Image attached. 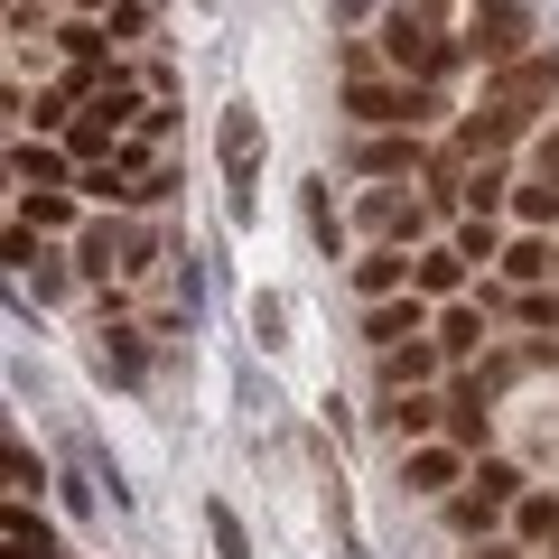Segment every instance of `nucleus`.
Segmentation results:
<instances>
[{"label": "nucleus", "instance_id": "20e7f679", "mask_svg": "<svg viewBox=\"0 0 559 559\" xmlns=\"http://www.w3.org/2000/svg\"><path fill=\"white\" fill-rule=\"evenodd\" d=\"M476 47L513 66V47H522V0H476Z\"/></svg>", "mask_w": 559, "mask_h": 559}, {"label": "nucleus", "instance_id": "7ed1b4c3", "mask_svg": "<svg viewBox=\"0 0 559 559\" xmlns=\"http://www.w3.org/2000/svg\"><path fill=\"white\" fill-rule=\"evenodd\" d=\"M382 38H392L401 66H448V47L429 38V10H392V28H382Z\"/></svg>", "mask_w": 559, "mask_h": 559}, {"label": "nucleus", "instance_id": "f03ea898", "mask_svg": "<svg viewBox=\"0 0 559 559\" xmlns=\"http://www.w3.org/2000/svg\"><path fill=\"white\" fill-rule=\"evenodd\" d=\"M429 94L419 84H355V121H419Z\"/></svg>", "mask_w": 559, "mask_h": 559}, {"label": "nucleus", "instance_id": "dca6fc26", "mask_svg": "<svg viewBox=\"0 0 559 559\" xmlns=\"http://www.w3.org/2000/svg\"><path fill=\"white\" fill-rule=\"evenodd\" d=\"M503 271H513V280H540V271H550V252H540V242H513V252H503Z\"/></svg>", "mask_w": 559, "mask_h": 559}, {"label": "nucleus", "instance_id": "a211bd4d", "mask_svg": "<svg viewBox=\"0 0 559 559\" xmlns=\"http://www.w3.org/2000/svg\"><path fill=\"white\" fill-rule=\"evenodd\" d=\"M540 178H559V131H550V140H540Z\"/></svg>", "mask_w": 559, "mask_h": 559}, {"label": "nucleus", "instance_id": "6e6552de", "mask_svg": "<svg viewBox=\"0 0 559 559\" xmlns=\"http://www.w3.org/2000/svg\"><path fill=\"white\" fill-rule=\"evenodd\" d=\"M224 168H234V178H252V150H261V131H252V112H224Z\"/></svg>", "mask_w": 559, "mask_h": 559}, {"label": "nucleus", "instance_id": "f257e3e1", "mask_svg": "<svg viewBox=\"0 0 559 559\" xmlns=\"http://www.w3.org/2000/svg\"><path fill=\"white\" fill-rule=\"evenodd\" d=\"M540 94H559V57H513V66L495 75V94H485V112L466 121V150H503V140L532 121Z\"/></svg>", "mask_w": 559, "mask_h": 559}, {"label": "nucleus", "instance_id": "f3484780", "mask_svg": "<svg viewBox=\"0 0 559 559\" xmlns=\"http://www.w3.org/2000/svg\"><path fill=\"white\" fill-rule=\"evenodd\" d=\"M522 215H532V224H550V215H559V178H550V187H522Z\"/></svg>", "mask_w": 559, "mask_h": 559}, {"label": "nucleus", "instance_id": "9d476101", "mask_svg": "<svg viewBox=\"0 0 559 559\" xmlns=\"http://www.w3.org/2000/svg\"><path fill=\"white\" fill-rule=\"evenodd\" d=\"M457 271H466V252H429V261H419V289H429V299H448V289H457Z\"/></svg>", "mask_w": 559, "mask_h": 559}, {"label": "nucleus", "instance_id": "2eb2a0df", "mask_svg": "<svg viewBox=\"0 0 559 559\" xmlns=\"http://www.w3.org/2000/svg\"><path fill=\"white\" fill-rule=\"evenodd\" d=\"M411 159H419L411 140H373V150H364V168H382V178H392V168H411Z\"/></svg>", "mask_w": 559, "mask_h": 559}, {"label": "nucleus", "instance_id": "1a4fd4ad", "mask_svg": "<svg viewBox=\"0 0 559 559\" xmlns=\"http://www.w3.org/2000/svg\"><path fill=\"white\" fill-rule=\"evenodd\" d=\"M382 373H392V382H429V373H439V355H429V345H392Z\"/></svg>", "mask_w": 559, "mask_h": 559}, {"label": "nucleus", "instance_id": "9b49d317", "mask_svg": "<svg viewBox=\"0 0 559 559\" xmlns=\"http://www.w3.org/2000/svg\"><path fill=\"white\" fill-rule=\"evenodd\" d=\"M355 280H364V299H392V289H401V252H373Z\"/></svg>", "mask_w": 559, "mask_h": 559}, {"label": "nucleus", "instance_id": "6ab92c4d", "mask_svg": "<svg viewBox=\"0 0 559 559\" xmlns=\"http://www.w3.org/2000/svg\"><path fill=\"white\" fill-rule=\"evenodd\" d=\"M485 559H513V550H485Z\"/></svg>", "mask_w": 559, "mask_h": 559}, {"label": "nucleus", "instance_id": "ddd939ff", "mask_svg": "<svg viewBox=\"0 0 559 559\" xmlns=\"http://www.w3.org/2000/svg\"><path fill=\"white\" fill-rule=\"evenodd\" d=\"M476 336H485V318H476V308H448V326H439V345H448V355H466Z\"/></svg>", "mask_w": 559, "mask_h": 559}, {"label": "nucleus", "instance_id": "f8f14e48", "mask_svg": "<svg viewBox=\"0 0 559 559\" xmlns=\"http://www.w3.org/2000/svg\"><path fill=\"white\" fill-rule=\"evenodd\" d=\"M10 168H20V187H28V197H47V187H57V150H20Z\"/></svg>", "mask_w": 559, "mask_h": 559}, {"label": "nucleus", "instance_id": "423d86ee", "mask_svg": "<svg viewBox=\"0 0 559 559\" xmlns=\"http://www.w3.org/2000/svg\"><path fill=\"white\" fill-rule=\"evenodd\" d=\"M364 336H373V345H382V355H392V345H401V336H419V299H382V308H373V318H364Z\"/></svg>", "mask_w": 559, "mask_h": 559}, {"label": "nucleus", "instance_id": "4468645a", "mask_svg": "<svg viewBox=\"0 0 559 559\" xmlns=\"http://www.w3.org/2000/svg\"><path fill=\"white\" fill-rule=\"evenodd\" d=\"M205 532H215V550H224V559H252V540H242V522L224 513V503H215V513H205Z\"/></svg>", "mask_w": 559, "mask_h": 559}, {"label": "nucleus", "instance_id": "39448f33", "mask_svg": "<svg viewBox=\"0 0 559 559\" xmlns=\"http://www.w3.org/2000/svg\"><path fill=\"white\" fill-rule=\"evenodd\" d=\"M513 495H522V476H513V466H485V476H476V495L457 503V522H466V532H485V522H495Z\"/></svg>", "mask_w": 559, "mask_h": 559}, {"label": "nucleus", "instance_id": "0eeeda50", "mask_svg": "<svg viewBox=\"0 0 559 559\" xmlns=\"http://www.w3.org/2000/svg\"><path fill=\"white\" fill-rule=\"evenodd\" d=\"M411 485L419 495H448L457 485V448H411Z\"/></svg>", "mask_w": 559, "mask_h": 559}]
</instances>
